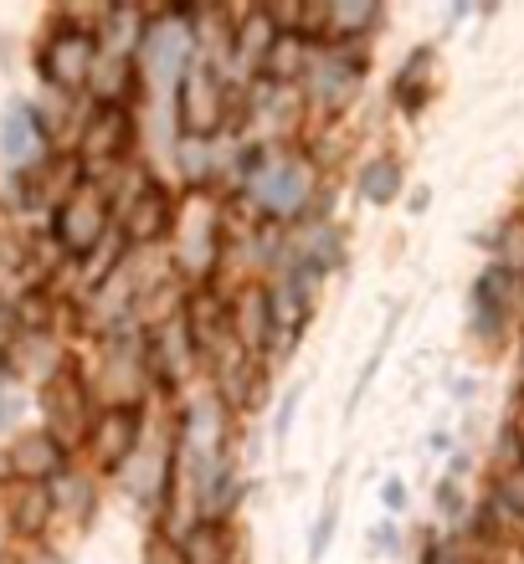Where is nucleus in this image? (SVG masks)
Wrapping results in <instances>:
<instances>
[{
  "label": "nucleus",
  "mask_w": 524,
  "mask_h": 564,
  "mask_svg": "<svg viewBox=\"0 0 524 564\" xmlns=\"http://www.w3.org/2000/svg\"><path fill=\"white\" fill-rule=\"evenodd\" d=\"M46 237H52L57 257H67V262H83L88 252H98V247L114 237V200L104 195V185L83 180V185L52 210Z\"/></svg>",
  "instance_id": "nucleus-1"
},
{
  "label": "nucleus",
  "mask_w": 524,
  "mask_h": 564,
  "mask_svg": "<svg viewBox=\"0 0 524 564\" xmlns=\"http://www.w3.org/2000/svg\"><path fill=\"white\" fill-rule=\"evenodd\" d=\"M98 36L88 26H67L62 21L42 46H36V73L52 93H67V98H83L93 83V67H98Z\"/></svg>",
  "instance_id": "nucleus-2"
},
{
  "label": "nucleus",
  "mask_w": 524,
  "mask_h": 564,
  "mask_svg": "<svg viewBox=\"0 0 524 564\" xmlns=\"http://www.w3.org/2000/svg\"><path fill=\"white\" fill-rule=\"evenodd\" d=\"M98 411H104V405H98L93 386L73 365H67L57 380L42 386V431H52L67 452H83V446H88V431H93V421H98Z\"/></svg>",
  "instance_id": "nucleus-3"
},
{
  "label": "nucleus",
  "mask_w": 524,
  "mask_h": 564,
  "mask_svg": "<svg viewBox=\"0 0 524 564\" xmlns=\"http://www.w3.org/2000/svg\"><path fill=\"white\" fill-rule=\"evenodd\" d=\"M46 160H52V139H46L42 119H36V104L31 98H11V104L0 108V164L15 180H26Z\"/></svg>",
  "instance_id": "nucleus-4"
},
{
  "label": "nucleus",
  "mask_w": 524,
  "mask_h": 564,
  "mask_svg": "<svg viewBox=\"0 0 524 564\" xmlns=\"http://www.w3.org/2000/svg\"><path fill=\"white\" fill-rule=\"evenodd\" d=\"M0 467H6V477H11V482H42V488H52V482L73 467V452H67L52 431L31 426V431H15L11 442H6Z\"/></svg>",
  "instance_id": "nucleus-5"
},
{
  "label": "nucleus",
  "mask_w": 524,
  "mask_h": 564,
  "mask_svg": "<svg viewBox=\"0 0 524 564\" xmlns=\"http://www.w3.org/2000/svg\"><path fill=\"white\" fill-rule=\"evenodd\" d=\"M175 113H180L185 139H206L226 123V88L206 62H191L185 77L175 83Z\"/></svg>",
  "instance_id": "nucleus-6"
},
{
  "label": "nucleus",
  "mask_w": 524,
  "mask_h": 564,
  "mask_svg": "<svg viewBox=\"0 0 524 564\" xmlns=\"http://www.w3.org/2000/svg\"><path fill=\"white\" fill-rule=\"evenodd\" d=\"M139 431H145V416H139V405H104L98 421L88 431V452L93 467H104V473H124L129 457L139 452Z\"/></svg>",
  "instance_id": "nucleus-7"
},
{
  "label": "nucleus",
  "mask_w": 524,
  "mask_h": 564,
  "mask_svg": "<svg viewBox=\"0 0 524 564\" xmlns=\"http://www.w3.org/2000/svg\"><path fill=\"white\" fill-rule=\"evenodd\" d=\"M0 519L11 529V539L26 550V544H46V529L57 523V503H52V488L42 482H6L0 492Z\"/></svg>",
  "instance_id": "nucleus-8"
},
{
  "label": "nucleus",
  "mask_w": 524,
  "mask_h": 564,
  "mask_svg": "<svg viewBox=\"0 0 524 564\" xmlns=\"http://www.w3.org/2000/svg\"><path fill=\"white\" fill-rule=\"evenodd\" d=\"M139 62H145V73L170 83V77H185L191 67V42H185V31H175V21H160V26L145 31V46H139Z\"/></svg>",
  "instance_id": "nucleus-9"
},
{
  "label": "nucleus",
  "mask_w": 524,
  "mask_h": 564,
  "mask_svg": "<svg viewBox=\"0 0 524 564\" xmlns=\"http://www.w3.org/2000/svg\"><path fill=\"white\" fill-rule=\"evenodd\" d=\"M52 503H57V519L88 523V513H93V477L83 473V467H67V473L52 482Z\"/></svg>",
  "instance_id": "nucleus-10"
},
{
  "label": "nucleus",
  "mask_w": 524,
  "mask_h": 564,
  "mask_svg": "<svg viewBox=\"0 0 524 564\" xmlns=\"http://www.w3.org/2000/svg\"><path fill=\"white\" fill-rule=\"evenodd\" d=\"M175 544L185 554V564H226V534L216 523H195L191 534H180Z\"/></svg>",
  "instance_id": "nucleus-11"
},
{
  "label": "nucleus",
  "mask_w": 524,
  "mask_h": 564,
  "mask_svg": "<svg viewBox=\"0 0 524 564\" xmlns=\"http://www.w3.org/2000/svg\"><path fill=\"white\" fill-rule=\"evenodd\" d=\"M396 185H402V164L396 160H375V164H365V175H360V191H365V200H375V206H386L391 195H396Z\"/></svg>",
  "instance_id": "nucleus-12"
},
{
  "label": "nucleus",
  "mask_w": 524,
  "mask_h": 564,
  "mask_svg": "<svg viewBox=\"0 0 524 564\" xmlns=\"http://www.w3.org/2000/svg\"><path fill=\"white\" fill-rule=\"evenodd\" d=\"M15 564H67L52 544H26V550H15Z\"/></svg>",
  "instance_id": "nucleus-13"
},
{
  "label": "nucleus",
  "mask_w": 524,
  "mask_h": 564,
  "mask_svg": "<svg viewBox=\"0 0 524 564\" xmlns=\"http://www.w3.org/2000/svg\"><path fill=\"white\" fill-rule=\"evenodd\" d=\"M499 498H504L510 508H520V513H524V467H520L514 477H504V482H499Z\"/></svg>",
  "instance_id": "nucleus-14"
},
{
  "label": "nucleus",
  "mask_w": 524,
  "mask_h": 564,
  "mask_svg": "<svg viewBox=\"0 0 524 564\" xmlns=\"http://www.w3.org/2000/svg\"><path fill=\"white\" fill-rule=\"evenodd\" d=\"M15 550H21V544H15L11 529H6V519H0V564H11V560H15Z\"/></svg>",
  "instance_id": "nucleus-15"
},
{
  "label": "nucleus",
  "mask_w": 524,
  "mask_h": 564,
  "mask_svg": "<svg viewBox=\"0 0 524 564\" xmlns=\"http://www.w3.org/2000/svg\"><path fill=\"white\" fill-rule=\"evenodd\" d=\"M386 503H391V508H402V503H406V492H402V482H391V488H386Z\"/></svg>",
  "instance_id": "nucleus-16"
}]
</instances>
